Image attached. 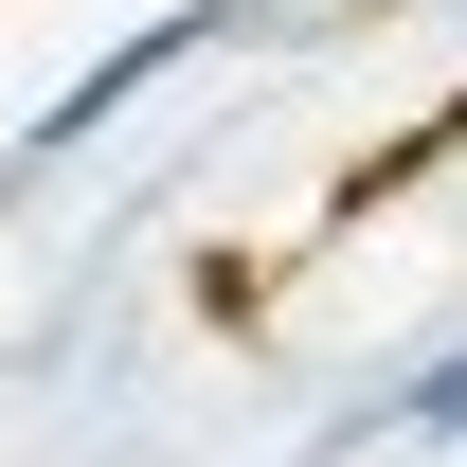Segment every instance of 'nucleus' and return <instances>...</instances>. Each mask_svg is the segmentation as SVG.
Masks as SVG:
<instances>
[{"mask_svg": "<svg viewBox=\"0 0 467 467\" xmlns=\"http://www.w3.org/2000/svg\"><path fill=\"white\" fill-rule=\"evenodd\" d=\"M216 36H234V0H198V18H144V36H109V55L72 72L55 109L18 126V162H72L90 126H126V109H144V90H162V72H198V55H216Z\"/></svg>", "mask_w": 467, "mask_h": 467, "instance_id": "nucleus-1", "label": "nucleus"}, {"mask_svg": "<svg viewBox=\"0 0 467 467\" xmlns=\"http://www.w3.org/2000/svg\"><path fill=\"white\" fill-rule=\"evenodd\" d=\"M450 413H467V359L431 342V359H413V378H396V431H413V450H450Z\"/></svg>", "mask_w": 467, "mask_h": 467, "instance_id": "nucleus-2", "label": "nucleus"}]
</instances>
